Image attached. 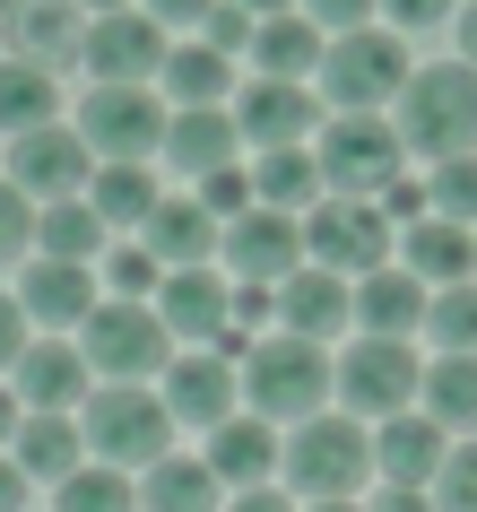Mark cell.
<instances>
[{"instance_id": "8d00e7d4", "label": "cell", "mask_w": 477, "mask_h": 512, "mask_svg": "<svg viewBox=\"0 0 477 512\" xmlns=\"http://www.w3.org/2000/svg\"><path fill=\"white\" fill-rule=\"evenodd\" d=\"M53 70H27V61H0V131H44L53 122Z\"/></svg>"}, {"instance_id": "83f0119b", "label": "cell", "mask_w": 477, "mask_h": 512, "mask_svg": "<svg viewBox=\"0 0 477 512\" xmlns=\"http://www.w3.org/2000/svg\"><path fill=\"white\" fill-rule=\"evenodd\" d=\"M79 426H70V417H44V408H27V417H18V434H9V460H18V469H27V486L44 478V486H61L70 478V469H79Z\"/></svg>"}, {"instance_id": "2e32d148", "label": "cell", "mask_w": 477, "mask_h": 512, "mask_svg": "<svg viewBox=\"0 0 477 512\" xmlns=\"http://www.w3.org/2000/svg\"><path fill=\"white\" fill-rule=\"evenodd\" d=\"M451 434L425 417V408H399V417H382V434H373V478L382 486H434V469H443Z\"/></svg>"}, {"instance_id": "f907efd6", "label": "cell", "mask_w": 477, "mask_h": 512, "mask_svg": "<svg viewBox=\"0 0 477 512\" xmlns=\"http://www.w3.org/2000/svg\"><path fill=\"white\" fill-rule=\"evenodd\" d=\"M226 512H295V504H287V495H278V486H243V495H235V504H226Z\"/></svg>"}, {"instance_id": "8fae6325", "label": "cell", "mask_w": 477, "mask_h": 512, "mask_svg": "<svg viewBox=\"0 0 477 512\" xmlns=\"http://www.w3.org/2000/svg\"><path fill=\"white\" fill-rule=\"evenodd\" d=\"M165 27L148 18V9H113V18H87V44H79V61L96 70V87H148L165 70Z\"/></svg>"}, {"instance_id": "c3c4849f", "label": "cell", "mask_w": 477, "mask_h": 512, "mask_svg": "<svg viewBox=\"0 0 477 512\" xmlns=\"http://www.w3.org/2000/svg\"><path fill=\"white\" fill-rule=\"evenodd\" d=\"M209 9H217V0H148V18H157V27H200Z\"/></svg>"}, {"instance_id": "6f0895ef", "label": "cell", "mask_w": 477, "mask_h": 512, "mask_svg": "<svg viewBox=\"0 0 477 512\" xmlns=\"http://www.w3.org/2000/svg\"><path fill=\"white\" fill-rule=\"evenodd\" d=\"M304 512H365L356 495H321V504H304Z\"/></svg>"}, {"instance_id": "8992f818", "label": "cell", "mask_w": 477, "mask_h": 512, "mask_svg": "<svg viewBox=\"0 0 477 512\" xmlns=\"http://www.w3.org/2000/svg\"><path fill=\"white\" fill-rule=\"evenodd\" d=\"M79 356H87V374H105V382H148L174 365V339H165L157 322V304H96L79 322Z\"/></svg>"}, {"instance_id": "ffe728a7", "label": "cell", "mask_w": 477, "mask_h": 512, "mask_svg": "<svg viewBox=\"0 0 477 512\" xmlns=\"http://www.w3.org/2000/svg\"><path fill=\"white\" fill-rule=\"evenodd\" d=\"M347 322L365 330V339H408V330L425 322V287L382 261V270H365L356 287H347Z\"/></svg>"}, {"instance_id": "44dd1931", "label": "cell", "mask_w": 477, "mask_h": 512, "mask_svg": "<svg viewBox=\"0 0 477 512\" xmlns=\"http://www.w3.org/2000/svg\"><path fill=\"white\" fill-rule=\"evenodd\" d=\"M165 417L174 426H226L235 417V365L226 356H183V365H165Z\"/></svg>"}, {"instance_id": "7402d4cb", "label": "cell", "mask_w": 477, "mask_h": 512, "mask_svg": "<svg viewBox=\"0 0 477 512\" xmlns=\"http://www.w3.org/2000/svg\"><path fill=\"white\" fill-rule=\"evenodd\" d=\"M148 304H157L165 339H217L226 330V278L217 270H165Z\"/></svg>"}, {"instance_id": "f35d334b", "label": "cell", "mask_w": 477, "mask_h": 512, "mask_svg": "<svg viewBox=\"0 0 477 512\" xmlns=\"http://www.w3.org/2000/svg\"><path fill=\"white\" fill-rule=\"evenodd\" d=\"M434 512H477V443H460V452H443V469H434Z\"/></svg>"}, {"instance_id": "484cf974", "label": "cell", "mask_w": 477, "mask_h": 512, "mask_svg": "<svg viewBox=\"0 0 477 512\" xmlns=\"http://www.w3.org/2000/svg\"><path fill=\"white\" fill-rule=\"evenodd\" d=\"M200 460H209L217 486H235V495H243V486L278 478V434H269L261 417H226V426H209V452H200Z\"/></svg>"}, {"instance_id": "f6af8a7d", "label": "cell", "mask_w": 477, "mask_h": 512, "mask_svg": "<svg viewBox=\"0 0 477 512\" xmlns=\"http://www.w3.org/2000/svg\"><path fill=\"white\" fill-rule=\"evenodd\" d=\"M313 9V27L321 35H356V27H373V0H304Z\"/></svg>"}, {"instance_id": "7bdbcfd3", "label": "cell", "mask_w": 477, "mask_h": 512, "mask_svg": "<svg viewBox=\"0 0 477 512\" xmlns=\"http://www.w3.org/2000/svg\"><path fill=\"white\" fill-rule=\"evenodd\" d=\"M200 44H209V53H226V61H235L243 44H252V18H243L235 0H217L209 18H200Z\"/></svg>"}, {"instance_id": "603a6c76", "label": "cell", "mask_w": 477, "mask_h": 512, "mask_svg": "<svg viewBox=\"0 0 477 512\" xmlns=\"http://www.w3.org/2000/svg\"><path fill=\"white\" fill-rule=\"evenodd\" d=\"M217 235H226V226H217L200 200H157V209H148V261H157V270H209Z\"/></svg>"}, {"instance_id": "db71d44e", "label": "cell", "mask_w": 477, "mask_h": 512, "mask_svg": "<svg viewBox=\"0 0 477 512\" xmlns=\"http://www.w3.org/2000/svg\"><path fill=\"white\" fill-rule=\"evenodd\" d=\"M9 434H18V391L0 382V452H9Z\"/></svg>"}, {"instance_id": "5bb4252c", "label": "cell", "mask_w": 477, "mask_h": 512, "mask_svg": "<svg viewBox=\"0 0 477 512\" xmlns=\"http://www.w3.org/2000/svg\"><path fill=\"white\" fill-rule=\"evenodd\" d=\"M0 44H9V61H27V70H61V61H79L87 18H79V0H9Z\"/></svg>"}, {"instance_id": "7dc6e473", "label": "cell", "mask_w": 477, "mask_h": 512, "mask_svg": "<svg viewBox=\"0 0 477 512\" xmlns=\"http://www.w3.org/2000/svg\"><path fill=\"white\" fill-rule=\"evenodd\" d=\"M18 348H27V313H18V296H0V374L18 365Z\"/></svg>"}, {"instance_id": "680465c9", "label": "cell", "mask_w": 477, "mask_h": 512, "mask_svg": "<svg viewBox=\"0 0 477 512\" xmlns=\"http://www.w3.org/2000/svg\"><path fill=\"white\" fill-rule=\"evenodd\" d=\"M0 18H9V0H0Z\"/></svg>"}, {"instance_id": "e575fe53", "label": "cell", "mask_w": 477, "mask_h": 512, "mask_svg": "<svg viewBox=\"0 0 477 512\" xmlns=\"http://www.w3.org/2000/svg\"><path fill=\"white\" fill-rule=\"evenodd\" d=\"M53 512H139V486H131V469L79 460V469L53 486Z\"/></svg>"}, {"instance_id": "836d02e7", "label": "cell", "mask_w": 477, "mask_h": 512, "mask_svg": "<svg viewBox=\"0 0 477 512\" xmlns=\"http://www.w3.org/2000/svg\"><path fill=\"white\" fill-rule=\"evenodd\" d=\"M35 243H44V261H96L105 252V217L87 209V200H44V217H35Z\"/></svg>"}, {"instance_id": "9f6ffc18", "label": "cell", "mask_w": 477, "mask_h": 512, "mask_svg": "<svg viewBox=\"0 0 477 512\" xmlns=\"http://www.w3.org/2000/svg\"><path fill=\"white\" fill-rule=\"evenodd\" d=\"M113 9H139V0H79V18H113Z\"/></svg>"}, {"instance_id": "4fadbf2b", "label": "cell", "mask_w": 477, "mask_h": 512, "mask_svg": "<svg viewBox=\"0 0 477 512\" xmlns=\"http://www.w3.org/2000/svg\"><path fill=\"white\" fill-rule=\"evenodd\" d=\"M87 174H96V157H87V139L70 131V122L18 131V148H9V183L27 191V200H79Z\"/></svg>"}, {"instance_id": "74e56055", "label": "cell", "mask_w": 477, "mask_h": 512, "mask_svg": "<svg viewBox=\"0 0 477 512\" xmlns=\"http://www.w3.org/2000/svg\"><path fill=\"white\" fill-rule=\"evenodd\" d=\"M425 209L451 217V226H477V157H443L434 183H425Z\"/></svg>"}, {"instance_id": "1f68e13d", "label": "cell", "mask_w": 477, "mask_h": 512, "mask_svg": "<svg viewBox=\"0 0 477 512\" xmlns=\"http://www.w3.org/2000/svg\"><path fill=\"white\" fill-rule=\"evenodd\" d=\"M417 400H425V417L434 426H477V356H434L417 374Z\"/></svg>"}, {"instance_id": "ab89813d", "label": "cell", "mask_w": 477, "mask_h": 512, "mask_svg": "<svg viewBox=\"0 0 477 512\" xmlns=\"http://www.w3.org/2000/svg\"><path fill=\"white\" fill-rule=\"evenodd\" d=\"M27 243H35V200L0 174V270H9V261H27Z\"/></svg>"}, {"instance_id": "f5cc1de1", "label": "cell", "mask_w": 477, "mask_h": 512, "mask_svg": "<svg viewBox=\"0 0 477 512\" xmlns=\"http://www.w3.org/2000/svg\"><path fill=\"white\" fill-rule=\"evenodd\" d=\"M451 27H460V61L477 70V0H469V9H451Z\"/></svg>"}, {"instance_id": "9a60e30c", "label": "cell", "mask_w": 477, "mask_h": 512, "mask_svg": "<svg viewBox=\"0 0 477 512\" xmlns=\"http://www.w3.org/2000/svg\"><path fill=\"white\" fill-rule=\"evenodd\" d=\"M321 122V105L304 96V79H252L243 87V105H235V139H252V148H304Z\"/></svg>"}, {"instance_id": "cb8c5ba5", "label": "cell", "mask_w": 477, "mask_h": 512, "mask_svg": "<svg viewBox=\"0 0 477 512\" xmlns=\"http://www.w3.org/2000/svg\"><path fill=\"white\" fill-rule=\"evenodd\" d=\"M235 113L226 105H183L165 113V165L174 174H217V165H235Z\"/></svg>"}, {"instance_id": "6da1fadb", "label": "cell", "mask_w": 477, "mask_h": 512, "mask_svg": "<svg viewBox=\"0 0 477 512\" xmlns=\"http://www.w3.org/2000/svg\"><path fill=\"white\" fill-rule=\"evenodd\" d=\"M391 131L408 157H477V70L469 61H425L391 96Z\"/></svg>"}, {"instance_id": "11a10c76", "label": "cell", "mask_w": 477, "mask_h": 512, "mask_svg": "<svg viewBox=\"0 0 477 512\" xmlns=\"http://www.w3.org/2000/svg\"><path fill=\"white\" fill-rule=\"evenodd\" d=\"M235 9H243V18H287L295 0H235Z\"/></svg>"}, {"instance_id": "b9f144b4", "label": "cell", "mask_w": 477, "mask_h": 512, "mask_svg": "<svg viewBox=\"0 0 477 512\" xmlns=\"http://www.w3.org/2000/svg\"><path fill=\"white\" fill-rule=\"evenodd\" d=\"M200 209L226 226V217H243L252 209V174H235V165H217V174H200Z\"/></svg>"}, {"instance_id": "60d3db41", "label": "cell", "mask_w": 477, "mask_h": 512, "mask_svg": "<svg viewBox=\"0 0 477 512\" xmlns=\"http://www.w3.org/2000/svg\"><path fill=\"white\" fill-rule=\"evenodd\" d=\"M157 261H148V243H113V296H122V304H148V296H157Z\"/></svg>"}, {"instance_id": "816d5d0a", "label": "cell", "mask_w": 477, "mask_h": 512, "mask_svg": "<svg viewBox=\"0 0 477 512\" xmlns=\"http://www.w3.org/2000/svg\"><path fill=\"white\" fill-rule=\"evenodd\" d=\"M373 512H434V495H417V486H382V504Z\"/></svg>"}, {"instance_id": "e0dca14e", "label": "cell", "mask_w": 477, "mask_h": 512, "mask_svg": "<svg viewBox=\"0 0 477 512\" xmlns=\"http://www.w3.org/2000/svg\"><path fill=\"white\" fill-rule=\"evenodd\" d=\"M96 304L105 296H96V270L87 261H27V278H18V313L44 322V339L53 330H79Z\"/></svg>"}, {"instance_id": "ee69618b", "label": "cell", "mask_w": 477, "mask_h": 512, "mask_svg": "<svg viewBox=\"0 0 477 512\" xmlns=\"http://www.w3.org/2000/svg\"><path fill=\"white\" fill-rule=\"evenodd\" d=\"M373 9H391V27L425 35V27H451V9H460V0H373Z\"/></svg>"}, {"instance_id": "ac0fdd59", "label": "cell", "mask_w": 477, "mask_h": 512, "mask_svg": "<svg viewBox=\"0 0 477 512\" xmlns=\"http://www.w3.org/2000/svg\"><path fill=\"white\" fill-rule=\"evenodd\" d=\"M269 322H287V339H321V348H330L347 330V278H330V270L304 261L295 278L269 287Z\"/></svg>"}, {"instance_id": "52a82bcc", "label": "cell", "mask_w": 477, "mask_h": 512, "mask_svg": "<svg viewBox=\"0 0 477 512\" xmlns=\"http://www.w3.org/2000/svg\"><path fill=\"white\" fill-rule=\"evenodd\" d=\"M417 348L408 339H347L339 356H330V391H339L356 417H399V408H417Z\"/></svg>"}, {"instance_id": "d6986e66", "label": "cell", "mask_w": 477, "mask_h": 512, "mask_svg": "<svg viewBox=\"0 0 477 512\" xmlns=\"http://www.w3.org/2000/svg\"><path fill=\"white\" fill-rule=\"evenodd\" d=\"M9 391H18V408L61 417V408L87 400L96 382H87V356L70 348V339H35V348H18V365H9Z\"/></svg>"}, {"instance_id": "f1b7e54d", "label": "cell", "mask_w": 477, "mask_h": 512, "mask_svg": "<svg viewBox=\"0 0 477 512\" xmlns=\"http://www.w3.org/2000/svg\"><path fill=\"white\" fill-rule=\"evenodd\" d=\"M217 495H226V486L209 478V460L165 452V460L139 469V512H217Z\"/></svg>"}, {"instance_id": "d6a6232c", "label": "cell", "mask_w": 477, "mask_h": 512, "mask_svg": "<svg viewBox=\"0 0 477 512\" xmlns=\"http://www.w3.org/2000/svg\"><path fill=\"white\" fill-rule=\"evenodd\" d=\"M157 79H165V96H174V105H226V87H235V61L209 53V44H174Z\"/></svg>"}, {"instance_id": "5b68a950", "label": "cell", "mask_w": 477, "mask_h": 512, "mask_svg": "<svg viewBox=\"0 0 477 512\" xmlns=\"http://www.w3.org/2000/svg\"><path fill=\"white\" fill-rule=\"evenodd\" d=\"M313 165H321V191H330V200H382V183H399L408 148H399V131L382 113H339V122L321 131Z\"/></svg>"}, {"instance_id": "681fc988", "label": "cell", "mask_w": 477, "mask_h": 512, "mask_svg": "<svg viewBox=\"0 0 477 512\" xmlns=\"http://www.w3.org/2000/svg\"><path fill=\"white\" fill-rule=\"evenodd\" d=\"M0 512H27V469L0 452Z\"/></svg>"}, {"instance_id": "ba28073f", "label": "cell", "mask_w": 477, "mask_h": 512, "mask_svg": "<svg viewBox=\"0 0 477 512\" xmlns=\"http://www.w3.org/2000/svg\"><path fill=\"white\" fill-rule=\"evenodd\" d=\"M321 87H330V105L339 113H373V105H391L399 87H408V44L399 35H330L321 44Z\"/></svg>"}, {"instance_id": "277c9868", "label": "cell", "mask_w": 477, "mask_h": 512, "mask_svg": "<svg viewBox=\"0 0 477 512\" xmlns=\"http://www.w3.org/2000/svg\"><path fill=\"white\" fill-rule=\"evenodd\" d=\"M278 478H287L304 504L356 495V486L373 478V434L356 426V417H304V426L278 443Z\"/></svg>"}, {"instance_id": "7c38bea8", "label": "cell", "mask_w": 477, "mask_h": 512, "mask_svg": "<svg viewBox=\"0 0 477 512\" xmlns=\"http://www.w3.org/2000/svg\"><path fill=\"white\" fill-rule=\"evenodd\" d=\"M217 261L235 270V287H278V278L304 270V226L278 217V209H243V217H226Z\"/></svg>"}, {"instance_id": "9c48e42d", "label": "cell", "mask_w": 477, "mask_h": 512, "mask_svg": "<svg viewBox=\"0 0 477 512\" xmlns=\"http://www.w3.org/2000/svg\"><path fill=\"white\" fill-rule=\"evenodd\" d=\"M304 261L330 278H365L391 261V217L373 209V200H330L321 191L313 217H304Z\"/></svg>"}, {"instance_id": "30bf717a", "label": "cell", "mask_w": 477, "mask_h": 512, "mask_svg": "<svg viewBox=\"0 0 477 512\" xmlns=\"http://www.w3.org/2000/svg\"><path fill=\"white\" fill-rule=\"evenodd\" d=\"M70 131L87 139V157H105V165H148L165 148V105L148 87H96Z\"/></svg>"}, {"instance_id": "bcb514c9", "label": "cell", "mask_w": 477, "mask_h": 512, "mask_svg": "<svg viewBox=\"0 0 477 512\" xmlns=\"http://www.w3.org/2000/svg\"><path fill=\"white\" fill-rule=\"evenodd\" d=\"M382 217H399V226H417V217H434L425 209V183H382V200H373Z\"/></svg>"}, {"instance_id": "3957f363", "label": "cell", "mask_w": 477, "mask_h": 512, "mask_svg": "<svg viewBox=\"0 0 477 512\" xmlns=\"http://www.w3.org/2000/svg\"><path fill=\"white\" fill-rule=\"evenodd\" d=\"M79 443L105 469H148V460L174 452V417L148 382H96L87 391V417H79Z\"/></svg>"}, {"instance_id": "f546056e", "label": "cell", "mask_w": 477, "mask_h": 512, "mask_svg": "<svg viewBox=\"0 0 477 512\" xmlns=\"http://www.w3.org/2000/svg\"><path fill=\"white\" fill-rule=\"evenodd\" d=\"M313 200H321V165H313V148H269V157L252 165V209L295 217V209H313Z\"/></svg>"}, {"instance_id": "d4e9b609", "label": "cell", "mask_w": 477, "mask_h": 512, "mask_svg": "<svg viewBox=\"0 0 477 512\" xmlns=\"http://www.w3.org/2000/svg\"><path fill=\"white\" fill-rule=\"evenodd\" d=\"M408 261L399 270L417 278V287H460V278H477V226H451V217H417L408 226Z\"/></svg>"}, {"instance_id": "4dcf8cb0", "label": "cell", "mask_w": 477, "mask_h": 512, "mask_svg": "<svg viewBox=\"0 0 477 512\" xmlns=\"http://www.w3.org/2000/svg\"><path fill=\"white\" fill-rule=\"evenodd\" d=\"M157 200H165V191H157L148 165H96V174H87V209L105 217V235H113V226H148Z\"/></svg>"}, {"instance_id": "7a4b0ae2", "label": "cell", "mask_w": 477, "mask_h": 512, "mask_svg": "<svg viewBox=\"0 0 477 512\" xmlns=\"http://www.w3.org/2000/svg\"><path fill=\"white\" fill-rule=\"evenodd\" d=\"M321 391H330V348L321 339H252V356L235 365V400H252L261 426H304L321 417Z\"/></svg>"}, {"instance_id": "4316f807", "label": "cell", "mask_w": 477, "mask_h": 512, "mask_svg": "<svg viewBox=\"0 0 477 512\" xmlns=\"http://www.w3.org/2000/svg\"><path fill=\"white\" fill-rule=\"evenodd\" d=\"M252 79H304V70H321V27L313 18H252Z\"/></svg>"}, {"instance_id": "d590c367", "label": "cell", "mask_w": 477, "mask_h": 512, "mask_svg": "<svg viewBox=\"0 0 477 512\" xmlns=\"http://www.w3.org/2000/svg\"><path fill=\"white\" fill-rule=\"evenodd\" d=\"M434 330V348L443 356H477V278H460V287H425V322Z\"/></svg>"}]
</instances>
